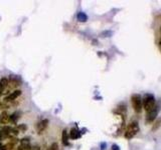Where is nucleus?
Segmentation results:
<instances>
[{"mask_svg": "<svg viewBox=\"0 0 161 150\" xmlns=\"http://www.w3.org/2000/svg\"><path fill=\"white\" fill-rule=\"evenodd\" d=\"M142 105H143V108L147 111V112L152 109L156 105V100H155V97L153 96V94L146 93L144 98L142 99Z\"/></svg>", "mask_w": 161, "mask_h": 150, "instance_id": "nucleus-1", "label": "nucleus"}, {"mask_svg": "<svg viewBox=\"0 0 161 150\" xmlns=\"http://www.w3.org/2000/svg\"><path fill=\"white\" fill-rule=\"evenodd\" d=\"M140 127L138 122H131L129 125L127 126V129L125 131V138L126 139H132L135 135L139 132Z\"/></svg>", "mask_w": 161, "mask_h": 150, "instance_id": "nucleus-2", "label": "nucleus"}, {"mask_svg": "<svg viewBox=\"0 0 161 150\" xmlns=\"http://www.w3.org/2000/svg\"><path fill=\"white\" fill-rule=\"evenodd\" d=\"M131 103L132 107L136 113H141L142 109H143V105H142V97L140 94H133L131 96Z\"/></svg>", "mask_w": 161, "mask_h": 150, "instance_id": "nucleus-3", "label": "nucleus"}, {"mask_svg": "<svg viewBox=\"0 0 161 150\" xmlns=\"http://www.w3.org/2000/svg\"><path fill=\"white\" fill-rule=\"evenodd\" d=\"M159 110H160V103H157L152 109L147 112V115H146V121H147L148 123L153 122L156 119V117H157V115L159 113Z\"/></svg>", "mask_w": 161, "mask_h": 150, "instance_id": "nucleus-4", "label": "nucleus"}, {"mask_svg": "<svg viewBox=\"0 0 161 150\" xmlns=\"http://www.w3.org/2000/svg\"><path fill=\"white\" fill-rule=\"evenodd\" d=\"M21 92H22L21 90H15V91H13V92H11L9 95H7L4 100H5V101H13V100H15L17 97H19V96L21 95Z\"/></svg>", "mask_w": 161, "mask_h": 150, "instance_id": "nucleus-5", "label": "nucleus"}, {"mask_svg": "<svg viewBox=\"0 0 161 150\" xmlns=\"http://www.w3.org/2000/svg\"><path fill=\"white\" fill-rule=\"evenodd\" d=\"M20 148L22 150H30L31 146H30V140L29 138H22L20 140Z\"/></svg>", "mask_w": 161, "mask_h": 150, "instance_id": "nucleus-6", "label": "nucleus"}, {"mask_svg": "<svg viewBox=\"0 0 161 150\" xmlns=\"http://www.w3.org/2000/svg\"><path fill=\"white\" fill-rule=\"evenodd\" d=\"M47 124H49V120L47 119H44V120H41L40 122H39L36 125H35V128L36 130L39 131V133H41L47 127Z\"/></svg>", "mask_w": 161, "mask_h": 150, "instance_id": "nucleus-7", "label": "nucleus"}, {"mask_svg": "<svg viewBox=\"0 0 161 150\" xmlns=\"http://www.w3.org/2000/svg\"><path fill=\"white\" fill-rule=\"evenodd\" d=\"M8 84H9V80L5 78V77H2V78L0 79V90H1V92H3V91L7 88Z\"/></svg>", "mask_w": 161, "mask_h": 150, "instance_id": "nucleus-8", "label": "nucleus"}, {"mask_svg": "<svg viewBox=\"0 0 161 150\" xmlns=\"http://www.w3.org/2000/svg\"><path fill=\"white\" fill-rule=\"evenodd\" d=\"M10 121V116H9L6 112H2L0 115V123L2 124H6Z\"/></svg>", "mask_w": 161, "mask_h": 150, "instance_id": "nucleus-9", "label": "nucleus"}, {"mask_svg": "<svg viewBox=\"0 0 161 150\" xmlns=\"http://www.w3.org/2000/svg\"><path fill=\"white\" fill-rule=\"evenodd\" d=\"M80 136V131L77 129V128H73L72 130H70V132L69 134V137L70 138H72V139H77Z\"/></svg>", "mask_w": 161, "mask_h": 150, "instance_id": "nucleus-10", "label": "nucleus"}, {"mask_svg": "<svg viewBox=\"0 0 161 150\" xmlns=\"http://www.w3.org/2000/svg\"><path fill=\"white\" fill-rule=\"evenodd\" d=\"M69 135H68V131L67 130H64L63 131V138H61V140H63V143L65 144V145H68L69 144V142H68V140H69Z\"/></svg>", "mask_w": 161, "mask_h": 150, "instance_id": "nucleus-11", "label": "nucleus"}, {"mask_svg": "<svg viewBox=\"0 0 161 150\" xmlns=\"http://www.w3.org/2000/svg\"><path fill=\"white\" fill-rule=\"evenodd\" d=\"M78 19L80 21H82V22H85V21H87V19H88V17H87V15L85 13H83V12H80L79 14H78Z\"/></svg>", "mask_w": 161, "mask_h": 150, "instance_id": "nucleus-12", "label": "nucleus"}, {"mask_svg": "<svg viewBox=\"0 0 161 150\" xmlns=\"http://www.w3.org/2000/svg\"><path fill=\"white\" fill-rule=\"evenodd\" d=\"M13 147H14V145L12 143L9 142L8 144L6 145H4V146L1 147V150H13Z\"/></svg>", "mask_w": 161, "mask_h": 150, "instance_id": "nucleus-13", "label": "nucleus"}, {"mask_svg": "<svg viewBox=\"0 0 161 150\" xmlns=\"http://www.w3.org/2000/svg\"><path fill=\"white\" fill-rule=\"evenodd\" d=\"M18 115H19V112H15V113L10 116V120L12 122H16L17 121V119L19 118V116H18Z\"/></svg>", "mask_w": 161, "mask_h": 150, "instance_id": "nucleus-14", "label": "nucleus"}, {"mask_svg": "<svg viewBox=\"0 0 161 150\" xmlns=\"http://www.w3.org/2000/svg\"><path fill=\"white\" fill-rule=\"evenodd\" d=\"M59 149V145H58V143H53V144H51L50 145V146L49 147V148H47L46 150H58Z\"/></svg>", "mask_w": 161, "mask_h": 150, "instance_id": "nucleus-15", "label": "nucleus"}, {"mask_svg": "<svg viewBox=\"0 0 161 150\" xmlns=\"http://www.w3.org/2000/svg\"><path fill=\"white\" fill-rule=\"evenodd\" d=\"M112 150H119V147H118V145H116V144H114L112 146Z\"/></svg>", "mask_w": 161, "mask_h": 150, "instance_id": "nucleus-16", "label": "nucleus"}, {"mask_svg": "<svg viewBox=\"0 0 161 150\" xmlns=\"http://www.w3.org/2000/svg\"><path fill=\"white\" fill-rule=\"evenodd\" d=\"M30 150H40V147H39V146H36V145H35V146L31 147V149H30Z\"/></svg>", "mask_w": 161, "mask_h": 150, "instance_id": "nucleus-17", "label": "nucleus"}, {"mask_svg": "<svg viewBox=\"0 0 161 150\" xmlns=\"http://www.w3.org/2000/svg\"><path fill=\"white\" fill-rule=\"evenodd\" d=\"M18 128H19V129H23V130H25L26 129V126H25V125H20V126H18Z\"/></svg>", "mask_w": 161, "mask_h": 150, "instance_id": "nucleus-18", "label": "nucleus"}, {"mask_svg": "<svg viewBox=\"0 0 161 150\" xmlns=\"http://www.w3.org/2000/svg\"><path fill=\"white\" fill-rule=\"evenodd\" d=\"M17 150H22V149H21V148H20V147H19V148H18V149H17Z\"/></svg>", "mask_w": 161, "mask_h": 150, "instance_id": "nucleus-19", "label": "nucleus"}, {"mask_svg": "<svg viewBox=\"0 0 161 150\" xmlns=\"http://www.w3.org/2000/svg\"><path fill=\"white\" fill-rule=\"evenodd\" d=\"M2 94V92H1V90H0V95H1Z\"/></svg>", "mask_w": 161, "mask_h": 150, "instance_id": "nucleus-20", "label": "nucleus"}, {"mask_svg": "<svg viewBox=\"0 0 161 150\" xmlns=\"http://www.w3.org/2000/svg\"><path fill=\"white\" fill-rule=\"evenodd\" d=\"M160 33H161V27H160Z\"/></svg>", "mask_w": 161, "mask_h": 150, "instance_id": "nucleus-21", "label": "nucleus"}]
</instances>
